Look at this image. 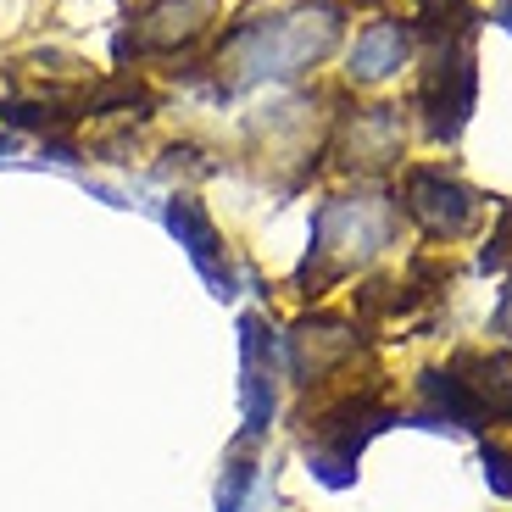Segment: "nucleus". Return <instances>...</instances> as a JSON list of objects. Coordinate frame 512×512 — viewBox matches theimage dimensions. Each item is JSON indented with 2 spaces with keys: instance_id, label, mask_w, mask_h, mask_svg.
Returning a JSON list of instances; mask_svg holds the SVG:
<instances>
[{
  "instance_id": "obj_1",
  "label": "nucleus",
  "mask_w": 512,
  "mask_h": 512,
  "mask_svg": "<svg viewBox=\"0 0 512 512\" xmlns=\"http://www.w3.org/2000/svg\"><path fill=\"white\" fill-rule=\"evenodd\" d=\"M407 206H412V218H418L429 234H462L468 218H474V195L462 190V184H451L446 173H435V167L412 173Z\"/></svg>"
},
{
  "instance_id": "obj_2",
  "label": "nucleus",
  "mask_w": 512,
  "mask_h": 512,
  "mask_svg": "<svg viewBox=\"0 0 512 512\" xmlns=\"http://www.w3.org/2000/svg\"><path fill=\"white\" fill-rule=\"evenodd\" d=\"M401 56H407V34H401L396 23H379L368 28V34L357 39V51H351V73L357 78H384V73H396Z\"/></svg>"
},
{
  "instance_id": "obj_3",
  "label": "nucleus",
  "mask_w": 512,
  "mask_h": 512,
  "mask_svg": "<svg viewBox=\"0 0 512 512\" xmlns=\"http://www.w3.org/2000/svg\"><path fill=\"white\" fill-rule=\"evenodd\" d=\"M167 229L179 234V240L190 245V256H195V262H201V268L212 273V256H218V234H212L206 212L190 201V195H173V206H167Z\"/></svg>"
},
{
  "instance_id": "obj_4",
  "label": "nucleus",
  "mask_w": 512,
  "mask_h": 512,
  "mask_svg": "<svg viewBox=\"0 0 512 512\" xmlns=\"http://www.w3.org/2000/svg\"><path fill=\"white\" fill-rule=\"evenodd\" d=\"M485 468H490V485H496L501 496H512V451L507 446H490L485 451Z\"/></svg>"
},
{
  "instance_id": "obj_5",
  "label": "nucleus",
  "mask_w": 512,
  "mask_h": 512,
  "mask_svg": "<svg viewBox=\"0 0 512 512\" xmlns=\"http://www.w3.org/2000/svg\"><path fill=\"white\" fill-rule=\"evenodd\" d=\"M0 151H6V140H0Z\"/></svg>"
}]
</instances>
